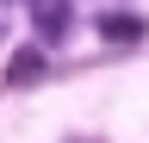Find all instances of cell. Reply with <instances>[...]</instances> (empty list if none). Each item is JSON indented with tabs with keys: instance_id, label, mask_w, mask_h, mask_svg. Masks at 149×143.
<instances>
[{
	"instance_id": "1",
	"label": "cell",
	"mask_w": 149,
	"mask_h": 143,
	"mask_svg": "<svg viewBox=\"0 0 149 143\" xmlns=\"http://www.w3.org/2000/svg\"><path fill=\"white\" fill-rule=\"evenodd\" d=\"M25 13H31V25L56 44V38L68 31V19H74V0H25Z\"/></svg>"
},
{
	"instance_id": "2",
	"label": "cell",
	"mask_w": 149,
	"mask_h": 143,
	"mask_svg": "<svg viewBox=\"0 0 149 143\" xmlns=\"http://www.w3.org/2000/svg\"><path fill=\"white\" fill-rule=\"evenodd\" d=\"M100 38L106 44H137L143 38V19H137V13H106V19H100Z\"/></svg>"
},
{
	"instance_id": "3",
	"label": "cell",
	"mask_w": 149,
	"mask_h": 143,
	"mask_svg": "<svg viewBox=\"0 0 149 143\" xmlns=\"http://www.w3.org/2000/svg\"><path fill=\"white\" fill-rule=\"evenodd\" d=\"M37 75H44V56H37V50H19V56L6 62V81H13V87H31Z\"/></svg>"
}]
</instances>
